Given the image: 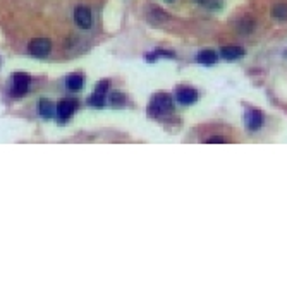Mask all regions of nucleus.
<instances>
[{
    "mask_svg": "<svg viewBox=\"0 0 287 288\" xmlns=\"http://www.w3.org/2000/svg\"><path fill=\"white\" fill-rule=\"evenodd\" d=\"M89 105L91 107H103L105 105V93H102V91H95L91 96H89Z\"/></svg>",
    "mask_w": 287,
    "mask_h": 288,
    "instance_id": "13",
    "label": "nucleus"
},
{
    "mask_svg": "<svg viewBox=\"0 0 287 288\" xmlns=\"http://www.w3.org/2000/svg\"><path fill=\"white\" fill-rule=\"evenodd\" d=\"M152 113H165V111L172 110V98L168 95H157L152 102V107H150Z\"/></svg>",
    "mask_w": 287,
    "mask_h": 288,
    "instance_id": "2",
    "label": "nucleus"
},
{
    "mask_svg": "<svg viewBox=\"0 0 287 288\" xmlns=\"http://www.w3.org/2000/svg\"><path fill=\"white\" fill-rule=\"evenodd\" d=\"M208 143H225V139L224 138H217V136H215V138H211V139H208Z\"/></svg>",
    "mask_w": 287,
    "mask_h": 288,
    "instance_id": "15",
    "label": "nucleus"
},
{
    "mask_svg": "<svg viewBox=\"0 0 287 288\" xmlns=\"http://www.w3.org/2000/svg\"><path fill=\"white\" fill-rule=\"evenodd\" d=\"M74 21H76V24L82 28V30H88L91 26V10L84 5L76 7V10H74Z\"/></svg>",
    "mask_w": 287,
    "mask_h": 288,
    "instance_id": "4",
    "label": "nucleus"
},
{
    "mask_svg": "<svg viewBox=\"0 0 287 288\" xmlns=\"http://www.w3.org/2000/svg\"><path fill=\"white\" fill-rule=\"evenodd\" d=\"M57 108H53V103L46 102V100H43V102L38 103V113L41 115L43 118H52L53 113H55Z\"/></svg>",
    "mask_w": 287,
    "mask_h": 288,
    "instance_id": "9",
    "label": "nucleus"
},
{
    "mask_svg": "<svg viewBox=\"0 0 287 288\" xmlns=\"http://www.w3.org/2000/svg\"><path fill=\"white\" fill-rule=\"evenodd\" d=\"M110 103H112L114 107H123L124 105V95H121V93H112V96H110Z\"/></svg>",
    "mask_w": 287,
    "mask_h": 288,
    "instance_id": "14",
    "label": "nucleus"
},
{
    "mask_svg": "<svg viewBox=\"0 0 287 288\" xmlns=\"http://www.w3.org/2000/svg\"><path fill=\"white\" fill-rule=\"evenodd\" d=\"M198 100V93L191 88H182L177 91V102L182 103V105H191Z\"/></svg>",
    "mask_w": 287,
    "mask_h": 288,
    "instance_id": "6",
    "label": "nucleus"
},
{
    "mask_svg": "<svg viewBox=\"0 0 287 288\" xmlns=\"http://www.w3.org/2000/svg\"><path fill=\"white\" fill-rule=\"evenodd\" d=\"M76 108H78V103L74 102V100H67V102H60L59 105H57L55 113L60 122H66L67 118L76 111Z\"/></svg>",
    "mask_w": 287,
    "mask_h": 288,
    "instance_id": "5",
    "label": "nucleus"
},
{
    "mask_svg": "<svg viewBox=\"0 0 287 288\" xmlns=\"http://www.w3.org/2000/svg\"><path fill=\"white\" fill-rule=\"evenodd\" d=\"M200 3H208V2H211V0H198Z\"/></svg>",
    "mask_w": 287,
    "mask_h": 288,
    "instance_id": "16",
    "label": "nucleus"
},
{
    "mask_svg": "<svg viewBox=\"0 0 287 288\" xmlns=\"http://www.w3.org/2000/svg\"><path fill=\"white\" fill-rule=\"evenodd\" d=\"M246 122H247V125H249L251 131H256V129L261 127L263 117H261V113L258 110H251V111H247V115H246Z\"/></svg>",
    "mask_w": 287,
    "mask_h": 288,
    "instance_id": "8",
    "label": "nucleus"
},
{
    "mask_svg": "<svg viewBox=\"0 0 287 288\" xmlns=\"http://www.w3.org/2000/svg\"><path fill=\"white\" fill-rule=\"evenodd\" d=\"M50 50H52V43L46 38L33 39V41L30 43V46H28V52L35 57H46L50 53Z\"/></svg>",
    "mask_w": 287,
    "mask_h": 288,
    "instance_id": "1",
    "label": "nucleus"
},
{
    "mask_svg": "<svg viewBox=\"0 0 287 288\" xmlns=\"http://www.w3.org/2000/svg\"><path fill=\"white\" fill-rule=\"evenodd\" d=\"M272 16L277 17V19H287V3L279 2L272 7Z\"/></svg>",
    "mask_w": 287,
    "mask_h": 288,
    "instance_id": "11",
    "label": "nucleus"
},
{
    "mask_svg": "<svg viewBox=\"0 0 287 288\" xmlns=\"http://www.w3.org/2000/svg\"><path fill=\"white\" fill-rule=\"evenodd\" d=\"M215 60H217V53L211 50H205L198 55V62L205 64V66H211V64H215Z\"/></svg>",
    "mask_w": 287,
    "mask_h": 288,
    "instance_id": "12",
    "label": "nucleus"
},
{
    "mask_svg": "<svg viewBox=\"0 0 287 288\" xmlns=\"http://www.w3.org/2000/svg\"><path fill=\"white\" fill-rule=\"evenodd\" d=\"M168 2H170V0H168Z\"/></svg>",
    "mask_w": 287,
    "mask_h": 288,
    "instance_id": "17",
    "label": "nucleus"
},
{
    "mask_svg": "<svg viewBox=\"0 0 287 288\" xmlns=\"http://www.w3.org/2000/svg\"><path fill=\"white\" fill-rule=\"evenodd\" d=\"M30 75L28 74H23V72H17V74H14V79H12V93L17 96L24 95V93L28 91V88H30Z\"/></svg>",
    "mask_w": 287,
    "mask_h": 288,
    "instance_id": "3",
    "label": "nucleus"
},
{
    "mask_svg": "<svg viewBox=\"0 0 287 288\" xmlns=\"http://www.w3.org/2000/svg\"><path fill=\"white\" fill-rule=\"evenodd\" d=\"M67 88L71 89V91H80L82 88V77L80 74H71L69 77H67Z\"/></svg>",
    "mask_w": 287,
    "mask_h": 288,
    "instance_id": "10",
    "label": "nucleus"
},
{
    "mask_svg": "<svg viewBox=\"0 0 287 288\" xmlns=\"http://www.w3.org/2000/svg\"><path fill=\"white\" fill-rule=\"evenodd\" d=\"M220 53L224 59L236 60V59L245 57V48H241V46H224V48L220 50Z\"/></svg>",
    "mask_w": 287,
    "mask_h": 288,
    "instance_id": "7",
    "label": "nucleus"
}]
</instances>
